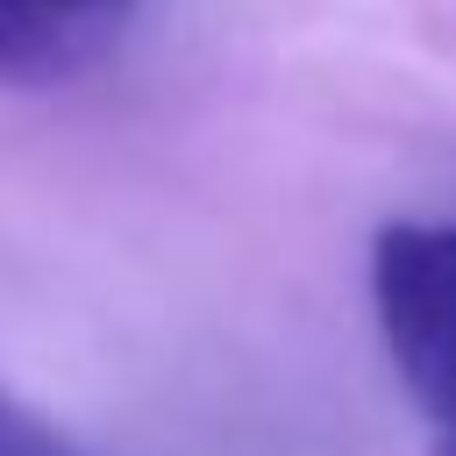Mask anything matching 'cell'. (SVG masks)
<instances>
[{
	"instance_id": "6da1fadb",
	"label": "cell",
	"mask_w": 456,
	"mask_h": 456,
	"mask_svg": "<svg viewBox=\"0 0 456 456\" xmlns=\"http://www.w3.org/2000/svg\"><path fill=\"white\" fill-rule=\"evenodd\" d=\"M370 299L406 399L435 435H456V228L392 221L370 242Z\"/></svg>"
},
{
	"instance_id": "7a4b0ae2",
	"label": "cell",
	"mask_w": 456,
	"mask_h": 456,
	"mask_svg": "<svg viewBox=\"0 0 456 456\" xmlns=\"http://www.w3.org/2000/svg\"><path fill=\"white\" fill-rule=\"evenodd\" d=\"M135 0H0V86H57L86 71Z\"/></svg>"
},
{
	"instance_id": "3957f363",
	"label": "cell",
	"mask_w": 456,
	"mask_h": 456,
	"mask_svg": "<svg viewBox=\"0 0 456 456\" xmlns=\"http://www.w3.org/2000/svg\"><path fill=\"white\" fill-rule=\"evenodd\" d=\"M0 456H86L78 442H64L43 413H28L14 392H0Z\"/></svg>"
},
{
	"instance_id": "277c9868",
	"label": "cell",
	"mask_w": 456,
	"mask_h": 456,
	"mask_svg": "<svg viewBox=\"0 0 456 456\" xmlns=\"http://www.w3.org/2000/svg\"><path fill=\"white\" fill-rule=\"evenodd\" d=\"M435 456H456V435H435Z\"/></svg>"
}]
</instances>
